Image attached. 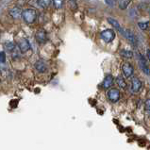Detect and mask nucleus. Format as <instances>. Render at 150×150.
<instances>
[{
    "instance_id": "obj_1",
    "label": "nucleus",
    "mask_w": 150,
    "mask_h": 150,
    "mask_svg": "<svg viewBox=\"0 0 150 150\" xmlns=\"http://www.w3.org/2000/svg\"><path fill=\"white\" fill-rule=\"evenodd\" d=\"M37 16H38V13L34 9H27L22 12V17H23L25 23L28 25L34 23L37 19Z\"/></svg>"
},
{
    "instance_id": "obj_2",
    "label": "nucleus",
    "mask_w": 150,
    "mask_h": 150,
    "mask_svg": "<svg viewBox=\"0 0 150 150\" xmlns=\"http://www.w3.org/2000/svg\"><path fill=\"white\" fill-rule=\"evenodd\" d=\"M115 32L112 29H105L100 33V37L105 43H111L115 39Z\"/></svg>"
},
{
    "instance_id": "obj_3",
    "label": "nucleus",
    "mask_w": 150,
    "mask_h": 150,
    "mask_svg": "<svg viewBox=\"0 0 150 150\" xmlns=\"http://www.w3.org/2000/svg\"><path fill=\"white\" fill-rule=\"evenodd\" d=\"M107 97L108 99L112 103L118 102L120 99V91L117 88H111L108 90L107 92Z\"/></svg>"
},
{
    "instance_id": "obj_4",
    "label": "nucleus",
    "mask_w": 150,
    "mask_h": 150,
    "mask_svg": "<svg viewBox=\"0 0 150 150\" xmlns=\"http://www.w3.org/2000/svg\"><path fill=\"white\" fill-rule=\"evenodd\" d=\"M17 46L20 49L21 52H28L30 49V44H29L28 40L27 38H19L17 40Z\"/></svg>"
},
{
    "instance_id": "obj_5",
    "label": "nucleus",
    "mask_w": 150,
    "mask_h": 150,
    "mask_svg": "<svg viewBox=\"0 0 150 150\" xmlns=\"http://www.w3.org/2000/svg\"><path fill=\"white\" fill-rule=\"evenodd\" d=\"M125 38L129 41V42L132 44V46H137V38H136V36H135V34L130 30V29L129 28H126V29H124V31H123V34H122Z\"/></svg>"
},
{
    "instance_id": "obj_6",
    "label": "nucleus",
    "mask_w": 150,
    "mask_h": 150,
    "mask_svg": "<svg viewBox=\"0 0 150 150\" xmlns=\"http://www.w3.org/2000/svg\"><path fill=\"white\" fill-rule=\"evenodd\" d=\"M122 72L124 77L126 78H129L133 76V73H134V68L132 64H130L129 62H125L123 63L122 65Z\"/></svg>"
},
{
    "instance_id": "obj_7",
    "label": "nucleus",
    "mask_w": 150,
    "mask_h": 150,
    "mask_svg": "<svg viewBox=\"0 0 150 150\" xmlns=\"http://www.w3.org/2000/svg\"><path fill=\"white\" fill-rule=\"evenodd\" d=\"M138 58H139V66H140V68L142 69V71L145 75H149L150 74V69L148 67L147 62H146L145 58L142 54H138Z\"/></svg>"
},
{
    "instance_id": "obj_8",
    "label": "nucleus",
    "mask_w": 150,
    "mask_h": 150,
    "mask_svg": "<svg viewBox=\"0 0 150 150\" xmlns=\"http://www.w3.org/2000/svg\"><path fill=\"white\" fill-rule=\"evenodd\" d=\"M142 81L137 77H133L130 82V91L135 93H139L140 90L142 89Z\"/></svg>"
},
{
    "instance_id": "obj_9",
    "label": "nucleus",
    "mask_w": 150,
    "mask_h": 150,
    "mask_svg": "<svg viewBox=\"0 0 150 150\" xmlns=\"http://www.w3.org/2000/svg\"><path fill=\"white\" fill-rule=\"evenodd\" d=\"M35 39L39 44H44L47 40L46 31L44 30V29H39V30H37L36 34H35Z\"/></svg>"
},
{
    "instance_id": "obj_10",
    "label": "nucleus",
    "mask_w": 150,
    "mask_h": 150,
    "mask_svg": "<svg viewBox=\"0 0 150 150\" xmlns=\"http://www.w3.org/2000/svg\"><path fill=\"white\" fill-rule=\"evenodd\" d=\"M34 67L39 73H44L47 71V64L46 63V62L43 61V59H39V61H37L34 64Z\"/></svg>"
},
{
    "instance_id": "obj_11",
    "label": "nucleus",
    "mask_w": 150,
    "mask_h": 150,
    "mask_svg": "<svg viewBox=\"0 0 150 150\" xmlns=\"http://www.w3.org/2000/svg\"><path fill=\"white\" fill-rule=\"evenodd\" d=\"M113 83H114L113 77H112L111 75H108V76H106V77H105V78H104L102 86H103L104 89L109 90V89H111V87L112 85H113Z\"/></svg>"
},
{
    "instance_id": "obj_12",
    "label": "nucleus",
    "mask_w": 150,
    "mask_h": 150,
    "mask_svg": "<svg viewBox=\"0 0 150 150\" xmlns=\"http://www.w3.org/2000/svg\"><path fill=\"white\" fill-rule=\"evenodd\" d=\"M22 12H22L19 8H17V7H14V8L10 9L9 10V14L13 18V19H19V18L22 16Z\"/></svg>"
},
{
    "instance_id": "obj_13",
    "label": "nucleus",
    "mask_w": 150,
    "mask_h": 150,
    "mask_svg": "<svg viewBox=\"0 0 150 150\" xmlns=\"http://www.w3.org/2000/svg\"><path fill=\"white\" fill-rule=\"evenodd\" d=\"M108 22L109 23H110L112 27H113L114 28H116V29H118V31L121 33V34H123V31H124V29L122 28V27L121 26H120V24H119V22L117 21V20H115V19H113V18H111V17H109L108 18Z\"/></svg>"
},
{
    "instance_id": "obj_14",
    "label": "nucleus",
    "mask_w": 150,
    "mask_h": 150,
    "mask_svg": "<svg viewBox=\"0 0 150 150\" xmlns=\"http://www.w3.org/2000/svg\"><path fill=\"white\" fill-rule=\"evenodd\" d=\"M116 83H117V85L119 86V87L121 89H123V90H126V87H127L125 78H124L123 77H121V76H118L117 77H116Z\"/></svg>"
},
{
    "instance_id": "obj_15",
    "label": "nucleus",
    "mask_w": 150,
    "mask_h": 150,
    "mask_svg": "<svg viewBox=\"0 0 150 150\" xmlns=\"http://www.w3.org/2000/svg\"><path fill=\"white\" fill-rule=\"evenodd\" d=\"M52 0H38V4L41 8L43 9H47L50 6Z\"/></svg>"
},
{
    "instance_id": "obj_16",
    "label": "nucleus",
    "mask_w": 150,
    "mask_h": 150,
    "mask_svg": "<svg viewBox=\"0 0 150 150\" xmlns=\"http://www.w3.org/2000/svg\"><path fill=\"white\" fill-rule=\"evenodd\" d=\"M120 54H121L122 57L126 59H131L133 57V52L130 50H121Z\"/></svg>"
},
{
    "instance_id": "obj_17",
    "label": "nucleus",
    "mask_w": 150,
    "mask_h": 150,
    "mask_svg": "<svg viewBox=\"0 0 150 150\" xmlns=\"http://www.w3.org/2000/svg\"><path fill=\"white\" fill-rule=\"evenodd\" d=\"M55 9H62L64 4V0H52Z\"/></svg>"
},
{
    "instance_id": "obj_18",
    "label": "nucleus",
    "mask_w": 150,
    "mask_h": 150,
    "mask_svg": "<svg viewBox=\"0 0 150 150\" xmlns=\"http://www.w3.org/2000/svg\"><path fill=\"white\" fill-rule=\"evenodd\" d=\"M130 2H131V0H120L119 1V8L121 10H126Z\"/></svg>"
},
{
    "instance_id": "obj_19",
    "label": "nucleus",
    "mask_w": 150,
    "mask_h": 150,
    "mask_svg": "<svg viewBox=\"0 0 150 150\" xmlns=\"http://www.w3.org/2000/svg\"><path fill=\"white\" fill-rule=\"evenodd\" d=\"M138 27L142 30H146L149 28V22L145 21V22H139L138 23Z\"/></svg>"
},
{
    "instance_id": "obj_20",
    "label": "nucleus",
    "mask_w": 150,
    "mask_h": 150,
    "mask_svg": "<svg viewBox=\"0 0 150 150\" xmlns=\"http://www.w3.org/2000/svg\"><path fill=\"white\" fill-rule=\"evenodd\" d=\"M4 46L6 48V50H8V51H13L14 48H15V44H14L13 43H12V42H8V43H6L4 44Z\"/></svg>"
},
{
    "instance_id": "obj_21",
    "label": "nucleus",
    "mask_w": 150,
    "mask_h": 150,
    "mask_svg": "<svg viewBox=\"0 0 150 150\" xmlns=\"http://www.w3.org/2000/svg\"><path fill=\"white\" fill-rule=\"evenodd\" d=\"M69 8L72 10H77V3L76 0H69Z\"/></svg>"
},
{
    "instance_id": "obj_22",
    "label": "nucleus",
    "mask_w": 150,
    "mask_h": 150,
    "mask_svg": "<svg viewBox=\"0 0 150 150\" xmlns=\"http://www.w3.org/2000/svg\"><path fill=\"white\" fill-rule=\"evenodd\" d=\"M144 107H145V111L150 116V98H148L147 100L145 101L144 103Z\"/></svg>"
},
{
    "instance_id": "obj_23",
    "label": "nucleus",
    "mask_w": 150,
    "mask_h": 150,
    "mask_svg": "<svg viewBox=\"0 0 150 150\" xmlns=\"http://www.w3.org/2000/svg\"><path fill=\"white\" fill-rule=\"evenodd\" d=\"M6 62V53L4 51H0V64L5 63Z\"/></svg>"
},
{
    "instance_id": "obj_24",
    "label": "nucleus",
    "mask_w": 150,
    "mask_h": 150,
    "mask_svg": "<svg viewBox=\"0 0 150 150\" xmlns=\"http://www.w3.org/2000/svg\"><path fill=\"white\" fill-rule=\"evenodd\" d=\"M106 1V3L109 5V6H111V7H113L114 6V2H113V0H105Z\"/></svg>"
},
{
    "instance_id": "obj_25",
    "label": "nucleus",
    "mask_w": 150,
    "mask_h": 150,
    "mask_svg": "<svg viewBox=\"0 0 150 150\" xmlns=\"http://www.w3.org/2000/svg\"><path fill=\"white\" fill-rule=\"evenodd\" d=\"M147 57H148V59L150 61V50L147 49Z\"/></svg>"
},
{
    "instance_id": "obj_26",
    "label": "nucleus",
    "mask_w": 150,
    "mask_h": 150,
    "mask_svg": "<svg viewBox=\"0 0 150 150\" xmlns=\"http://www.w3.org/2000/svg\"><path fill=\"white\" fill-rule=\"evenodd\" d=\"M149 16H150V10H149Z\"/></svg>"
}]
</instances>
